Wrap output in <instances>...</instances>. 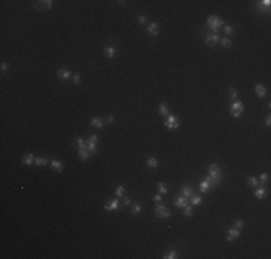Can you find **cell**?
Here are the masks:
<instances>
[{
  "instance_id": "obj_4",
  "label": "cell",
  "mask_w": 271,
  "mask_h": 259,
  "mask_svg": "<svg viewBox=\"0 0 271 259\" xmlns=\"http://www.w3.org/2000/svg\"><path fill=\"white\" fill-rule=\"evenodd\" d=\"M164 127L169 130H177L180 127V121L177 120V117L174 115H167L166 120H164Z\"/></svg>"
},
{
  "instance_id": "obj_1",
  "label": "cell",
  "mask_w": 271,
  "mask_h": 259,
  "mask_svg": "<svg viewBox=\"0 0 271 259\" xmlns=\"http://www.w3.org/2000/svg\"><path fill=\"white\" fill-rule=\"evenodd\" d=\"M244 110H245L244 102H242V101H238V99H235V101L231 104L229 112H231V115H232L234 118H239V117L244 114Z\"/></svg>"
},
{
  "instance_id": "obj_11",
  "label": "cell",
  "mask_w": 271,
  "mask_h": 259,
  "mask_svg": "<svg viewBox=\"0 0 271 259\" xmlns=\"http://www.w3.org/2000/svg\"><path fill=\"white\" fill-rule=\"evenodd\" d=\"M212 187H214V186H212V184H211L209 181H206V180H202V181L199 183V192H200V193H208V192H209V190H211Z\"/></svg>"
},
{
  "instance_id": "obj_7",
  "label": "cell",
  "mask_w": 271,
  "mask_h": 259,
  "mask_svg": "<svg viewBox=\"0 0 271 259\" xmlns=\"http://www.w3.org/2000/svg\"><path fill=\"white\" fill-rule=\"evenodd\" d=\"M219 41H221V38H219V35H218L216 32H212V33H209V35H206L205 36V42L209 45V46H215Z\"/></svg>"
},
{
  "instance_id": "obj_16",
  "label": "cell",
  "mask_w": 271,
  "mask_h": 259,
  "mask_svg": "<svg viewBox=\"0 0 271 259\" xmlns=\"http://www.w3.org/2000/svg\"><path fill=\"white\" fill-rule=\"evenodd\" d=\"M58 76L61 79H68L71 76V71L66 69V68H61V69H58Z\"/></svg>"
},
{
  "instance_id": "obj_25",
  "label": "cell",
  "mask_w": 271,
  "mask_h": 259,
  "mask_svg": "<svg viewBox=\"0 0 271 259\" xmlns=\"http://www.w3.org/2000/svg\"><path fill=\"white\" fill-rule=\"evenodd\" d=\"M219 42H221L222 48H231V46H232V42L229 41V38H222Z\"/></svg>"
},
{
  "instance_id": "obj_12",
  "label": "cell",
  "mask_w": 271,
  "mask_h": 259,
  "mask_svg": "<svg viewBox=\"0 0 271 259\" xmlns=\"http://www.w3.org/2000/svg\"><path fill=\"white\" fill-rule=\"evenodd\" d=\"M104 53H105V56H107V58L113 59V58H115V53H117V50H115L114 46H111V45H107V46L104 48Z\"/></svg>"
},
{
  "instance_id": "obj_33",
  "label": "cell",
  "mask_w": 271,
  "mask_h": 259,
  "mask_svg": "<svg viewBox=\"0 0 271 259\" xmlns=\"http://www.w3.org/2000/svg\"><path fill=\"white\" fill-rule=\"evenodd\" d=\"M185 210H183V213H185V216H193V209L190 207L189 204L186 206V207H183Z\"/></svg>"
},
{
  "instance_id": "obj_19",
  "label": "cell",
  "mask_w": 271,
  "mask_h": 259,
  "mask_svg": "<svg viewBox=\"0 0 271 259\" xmlns=\"http://www.w3.org/2000/svg\"><path fill=\"white\" fill-rule=\"evenodd\" d=\"M255 92H257V97L258 98H264L265 97V94H267L265 88H264L261 84H257V85H255Z\"/></svg>"
},
{
  "instance_id": "obj_43",
  "label": "cell",
  "mask_w": 271,
  "mask_h": 259,
  "mask_svg": "<svg viewBox=\"0 0 271 259\" xmlns=\"http://www.w3.org/2000/svg\"><path fill=\"white\" fill-rule=\"evenodd\" d=\"M139 23H140V24L146 23V17L143 16V15H141V16H139Z\"/></svg>"
},
{
  "instance_id": "obj_21",
  "label": "cell",
  "mask_w": 271,
  "mask_h": 259,
  "mask_svg": "<svg viewBox=\"0 0 271 259\" xmlns=\"http://www.w3.org/2000/svg\"><path fill=\"white\" fill-rule=\"evenodd\" d=\"M192 194H193V190H192V187H190V186H183V187H182V196H185V197L190 199V197H192Z\"/></svg>"
},
{
  "instance_id": "obj_17",
  "label": "cell",
  "mask_w": 271,
  "mask_h": 259,
  "mask_svg": "<svg viewBox=\"0 0 271 259\" xmlns=\"http://www.w3.org/2000/svg\"><path fill=\"white\" fill-rule=\"evenodd\" d=\"M50 167L56 171V173H61V171L64 170V164L59 161V160H52V163H50Z\"/></svg>"
},
{
  "instance_id": "obj_10",
  "label": "cell",
  "mask_w": 271,
  "mask_h": 259,
  "mask_svg": "<svg viewBox=\"0 0 271 259\" xmlns=\"http://www.w3.org/2000/svg\"><path fill=\"white\" fill-rule=\"evenodd\" d=\"M104 209L107 212H114L118 209V199H113L111 202L105 203V206H104Z\"/></svg>"
},
{
  "instance_id": "obj_34",
  "label": "cell",
  "mask_w": 271,
  "mask_h": 259,
  "mask_svg": "<svg viewBox=\"0 0 271 259\" xmlns=\"http://www.w3.org/2000/svg\"><path fill=\"white\" fill-rule=\"evenodd\" d=\"M260 181H261V184L264 186V184L268 181V174H267V173H261V174H260Z\"/></svg>"
},
{
  "instance_id": "obj_6",
  "label": "cell",
  "mask_w": 271,
  "mask_h": 259,
  "mask_svg": "<svg viewBox=\"0 0 271 259\" xmlns=\"http://www.w3.org/2000/svg\"><path fill=\"white\" fill-rule=\"evenodd\" d=\"M241 235V229H237V227H229L228 229V232H226V240L228 242H234L237 238H239Z\"/></svg>"
},
{
  "instance_id": "obj_22",
  "label": "cell",
  "mask_w": 271,
  "mask_h": 259,
  "mask_svg": "<svg viewBox=\"0 0 271 259\" xmlns=\"http://www.w3.org/2000/svg\"><path fill=\"white\" fill-rule=\"evenodd\" d=\"M87 148H88L90 154H95V151H97V143L88 140V141H87Z\"/></svg>"
},
{
  "instance_id": "obj_8",
  "label": "cell",
  "mask_w": 271,
  "mask_h": 259,
  "mask_svg": "<svg viewBox=\"0 0 271 259\" xmlns=\"http://www.w3.org/2000/svg\"><path fill=\"white\" fill-rule=\"evenodd\" d=\"M159 32H160V26H159V23H157V22H150L148 26H147L148 35H150V36H157Z\"/></svg>"
},
{
  "instance_id": "obj_39",
  "label": "cell",
  "mask_w": 271,
  "mask_h": 259,
  "mask_svg": "<svg viewBox=\"0 0 271 259\" xmlns=\"http://www.w3.org/2000/svg\"><path fill=\"white\" fill-rule=\"evenodd\" d=\"M0 68H1V72H6V71H7V69H9V65L6 64V62H3V64H1V66H0Z\"/></svg>"
},
{
  "instance_id": "obj_36",
  "label": "cell",
  "mask_w": 271,
  "mask_h": 259,
  "mask_svg": "<svg viewBox=\"0 0 271 259\" xmlns=\"http://www.w3.org/2000/svg\"><path fill=\"white\" fill-rule=\"evenodd\" d=\"M228 94H229V97L232 98V99H237V95H238V91L235 88H231L229 91H228Z\"/></svg>"
},
{
  "instance_id": "obj_2",
  "label": "cell",
  "mask_w": 271,
  "mask_h": 259,
  "mask_svg": "<svg viewBox=\"0 0 271 259\" xmlns=\"http://www.w3.org/2000/svg\"><path fill=\"white\" fill-rule=\"evenodd\" d=\"M206 26H208L212 32L218 33V30L223 26V20H222L221 17H218V16H209V17H208V20H206Z\"/></svg>"
},
{
  "instance_id": "obj_9",
  "label": "cell",
  "mask_w": 271,
  "mask_h": 259,
  "mask_svg": "<svg viewBox=\"0 0 271 259\" xmlns=\"http://www.w3.org/2000/svg\"><path fill=\"white\" fill-rule=\"evenodd\" d=\"M174 204H176L177 207H186V206L189 204V199L180 194V196H177V197H176V200H174Z\"/></svg>"
},
{
  "instance_id": "obj_35",
  "label": "cell",
  "mask_w": 271,
  "mask_h": 259,
  "mask_svg": "<svg viewBox=\"0 0 271 259\" xmlns=\"http://www.w3.org/2000/svg\"><path fill=\"white\" fill-rule=\"evenodd\" d=\"M223 30H225V33L229 36V35H232V32H234V29H232V26L231 24H223Z\"/></svg>"
},
{
  "instance_id": "obj_20",
  "label": "cell",
  "mask_w": 271,
  "mask_h": 259,
  "mask_svg": "<svg viewBox=\"0 0 271 259\" xmlns=\"http://www.w3.org/2000/svg\"><path fill=\"white\" fill-rule=\"evenodd\" d=\"M147 167L148 169H157L159 167V160L156 157H150L147 158Z\"/></svg>"
},
{
  "instance_id": "obj_15",
  "label": "cell",
  "mask_w": 271,
  "mask_h": 259,
  "mask_svg": "<svg viewBox=\"0 0 271 259\" xmlns=\"http://www.w3.org/2000/svg\"><path fill=\"white\" fill-rule=\"evenodd\" d=\"M32 163H35V157H33L32 153L25 154V155L22 157V164H25V166H30Z\"/></svg>"
},
{
  "instance_id": "obj_40",
  "label": "cell",
  "mask_w": 271,
  "mask_h": 259,
  "mask_svg": "<svg viewBox=\"0 0 271 259\" xmlns=\"http://www.w3.org/2000/svg\"><path fill=\"white\" fill-rule=\"evenodd\" d=\"M153 200H154L156 203H160V202H162V196H160V194H156V196H153Z\"/></svg>"
},
{
  "instance_id": "obj_5",
  "label": "cell",
  "mask_w": 271,
  "mask_h": 259,
  "mask_svg": "<svg viewBox=\"0 0 271 259\" xmlns=\"http://www.w3.org/2000/svg\"><path fill=\"white\" fill-rule=\"evenodd\" d=\"M154 215H156L157 218H160V219H167V218H170V210L166 207V206H163V204H159L156 209H154Z\"/></svg>"
},
{
  "instance_id": "obj_13",
  "label": "cell",
  "mask_w": 271,
  "mask_h": 259,
  "mask_svg": "<svg viewBox=\"0 0 271 259\" xmlns=\"http://www.w3.org/2000/svg\"><path fill=\"white\" fill-rule=\"evenodd\" d=\"M91 125H92L94 128L101 130L102 127H104V120H101L99 117H94V118L91 120Z\"/></svg>"
},
{
  "instance_id": "obj_23",
  "label": "cell",
  "mask_w": 271,
  "mask_h": 259,
  "mask_svg": "<svg viewBox=\"0 0 271 259\" xmlns=\"http://www.w3.org/2000/svg\"><path fill=\"white\" fill-rule=\"evenodd\" d=\"M255 197L257 199H264L265 197V194H267V192H265V189L264 187H258L257 190H255Z\"/></svg>"
},
{
  "instance_id": "obj_38",
  "label": "cell",
  "mask_w": 271,
  "mask_h": 259,
  "mask_svg": "<svg viewBox=\"0 0 271 259\" xmlns=\"http://www.w3.org/2000/svg\"><path fill=\"white\" fill-rule=\"evenodd\" d=\"M74 84H76V85H79V84H81V76H79L78 73H75V75H74Z\"/></svg>"
},
{
  "instance_id": "obj_31",
  "label": "cell",
  "mask_w": 271,
  "mask_h": 259,
  "mask_svg": "<svg viewBox=\"0 0 271 259\" xmlns=\"http://www.w3.org/2000/svg\"><path fill=\"white\" fill-rule=\"evenodd\" d=\"M42 3V7L43 9H50L53 6V1L52 0H45V1H41Z\"/></svg>"
},
{
  "instance_id": "obj_37",
  "label": "cell",
  "mask_w": 271,
  "mask_h": 259,
  "mask_svg": "<svg viewBox=\"0 0 271 259\" xmlns=\"http://www.w3.org/2000/svg\"><path fill=\"white\" fill-rule=\"evenodd\" d=\"M242 226H244V220H242V219H237V220H235V227H237V229H241Z\"/></svg>"
},
{
  "instance_id": "obj_32",
  "label": "cell",
  "mask_w": 271,
  "mask_h": 259,
  "mask_svg": "<svg viewBox=\"0 0 271 259\" xmlns=\"http://www.w3.org/2000/svg\"><path fill=\"white\" fill-rule=\"evenodd\" d=\"M246 183H248L249 186H252V187H258V180L254 178V177H249L248 180H246Z\"/></svg>"
},
{
  "instance_id": "obj_44",
  "label": "cell",
  "mask_w": 271,
  "mask_h": 259,
  "mask_svg": "<svg viewBox=\"0 0 271 259\" xmlns=\"http://www.w3.org/2000/svg\"><path fill=\"white\" fill-rule=\"evenodd\" d=\"M105 122H108V124L114 122V117H113V115H110V117H107V120H105Z\"/></svg>"
},
{
  "instance_id": "obj_24",
  "label": "cell",
  "mask_w": 271,
  "mask_h": 259,
  "mask_svg": "<svg viewBox=\"0 0 271 259\" xmlns=\"http://www.w3.org/2000/svg\"><path fill=\"white\" fill-rule=\"evenodd\" d=\"M124 194H125V187L124 186H117V189H115V196L117 197H124Z\"/></svg>"
},
{
  "instance_id": "obj_41",
  "label": "cell",
  "mask_w": 271,
  "mask_h": 259,
  "mask_svg": "<svg viewBox=\"0 0 271 259\" xmlns=\"http://www.w3.org/2000/svg\"><path fill=\"white\" fill-rule=\"evenodd\" d=\"M265 125H267V127H270V125H271V115H270V114H268V115H267V118H265Z\"/></svg>"
},
{
  "instance_id": "obj_3",
  "label": "cell",
  "mask_w": 271,
  "mask_h": 259,
  "mask_svg": "<svg viewBox=\"0 0 271 259\" xmlns=\"http://www.w3.org/2000/svg\"><path fill=\"white\" fill-rule=\"evenodd\" d=\"M208 176H209V177H212V178H215V180H218V181H221L222 171H221V169H219V166H218V164H215V163L209 164V169H208Z\"/></svg>"
},
{
  "instance_id": "obj_42",
  "label": "cell",
  "mask_w": 271,
  "mask_h": 259,
  "mask_svg": "<svg viewBox=\"0 0 271 259\" xmlns=\"http://www.w3.org/2000/svg\"><path fill=\"white\" fill-rule=\"evenodd\" d=\"M124 204H127V206H128V204H131V199L124 196Z\"/></svg>"
},
{
  "instance_id": "obj_18",
  "label": "cell",
  "mask_w": 271,
  "mask_h": 259,
  "mask_svg": "<svg viewBox=\"0 0 271 259\" xmlns=\"http://www.w3.org/2000/svg\"><path fill=\"white\" fill-rule=\"evenodd\" d=\"M159 114L162 115V117H167V115H170L169 114V107L166 102H162L160 105H159Z\"/></svg>"
},
{
  "instance_id": "obj_28",
  "label": "cell",
  "mask_w": 271,
  "mask_h": 259,
  "mask_svg": "<svg viewBox=\"0 0 271 259\" xmlns=\"http://www.w3.org/2000/svg\"><path fill=\"white\" fill-rule=\"evenodd\" d=\"M131 213H133V215H140V213H141V204H140V203H136V204H133Z\"/></svg>"
},
{
  "instance_id": "obj_27",
  "label": "cell",
  "mask_w": 271,
  "mask_h": 259,
  "mask_svg": "<svg viewBox=\"0 0 271 259\" xmlns=\"http://www.w3.org/2000/svg\"><path fill=\"white\" fill-rule=\"evenodd\" d=\"M190 202H192V204H200L202 203V197L200 196H197V194H192V197H190Z\"/></svg>"
},
{
  "instance_id": "obj_30",
  "label": "cell",
  "mask_w": 271,
  "mask_h": 259,
  "mask_svg": "<svg viewBox=\"0 0 271 259\" xmlns=\"http://www.w3.org/2000/svg\"><path fill=\"white\" fill-rule=\"evenodd\" d=\"M163 258L164 259H174V258H177V253H176L174 251H169L163 255Z\"/></svg>"
},
{
  "instance_id": "obj_29",
  "label": "cell",
  "mask_w": 271,
  "mask_h": 259,
  "mask_svg": "<svg viewBox=\"0 0 271 259\" xmlns=\"http://www.w3.org/2000/svg\"><path fill=\"white\" fill-rule=\"evenodd\" d=\"M46 158H43V157H36L35 158V166H38V167H41V166H45L46 164Z\"/></svg>"
},
{
  "instance_id": "obj_14",
  "label": "cell",
  "mask_w": 271,
  "mask_h": 259,
  "mask_svg": "<svg viewBox=\"0 0 271 259\" xmlns=\"http://www.w3.org/2000/svg\"><path fill=\"white\" fill-rule=\"evenodd\" d=\"M78 157H79L81 161H87V158L90 157L88 148H87V147H85V148H79V150H78Z\"/></svg>"
},
{
  "instance_id": "obj_26",
  "label": "cell",
  "mask_w": 271,
  "mask_h": 259,
  "mask_svg": "<svg viewBox=\"0 0 271 259\" xmlns=\"http://www.w3.org/2000/svg\"><path fill=\"white\" fill-rule=\"evenodd\" d=\"M157 190H159V193H160V194H166V193H167V187H166V184L162 183V181H159V183H157Z\"/></svg>"
}]
</instances>
